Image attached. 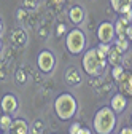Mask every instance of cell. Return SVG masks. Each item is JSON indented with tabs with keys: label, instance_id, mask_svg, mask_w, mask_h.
<instances>
[{
	"label": "cell",
	"instance_id": "cell-1",
	"mask_svg": "<svg viewBox=\"0 0 132 134\" xmlns=\"http://www.w3.org/2000/svg\"><path fill=\"white\" fill-rule=\"evenodd\" d=\"M116 126V113L111 107H102L94 115V132L111 134Z\"/></svg>",
	"mask_w": 132,
	"mask_h": 134
},
{
	"label": "cell",
	"instance_id": "cell-2",
	"mask_svg": "<svg viewBox=\"0 0 132 134\" xmlns=\"http://www.w3.org/2000/svg\"><path fill=\"white\" fill-rule=\"evenodd\" d=\"M76 109H78L76 99L70 93H62L54 100V112L57 115V118L62 121H67V120L73 118L75 113H76Z\"/></svg>",
	"mask_w": 132,
	"mask_h": 134
},
{
	"label": "cell",
	"instance_id": "cell-3",
	"mask_svg": "<svg viewBox=\"0 0 132 134\" xmlns=\"http://www.w3.org/2000/svg\"><path fill=\"white\" fill-rule=\"evenodd\" d=\"M107 65V59H100L97 54V49L91 48L83 54V69L91 77H99Z\"/></svg>",
	"mask_w": 132,
	"mask_h": 134
},
{
	"label": "cell",
	"instance_id": "cell-4",
	"mask_svg": "<svg viewBox=\"0 0 132 134\" xmlns=\"http://www.w3.org/2000/svg\"><path fill=\"white\" fill-rule=\"evenodd\" d=\"M86 46V35L81 29H72L69 30L65 37V48L70 54H81Z\"/></svg>",
	"mask_w": 132,
	"mask_h": 134
},
{
	"label": "cell",
	"instance_id": "cell-5",
	"mask_svg": "<svg viewBox=\"0 0 132 134\" xmlns=\"http://www.w3.org/2000/svg\"><path fill=\"white\" fill-rule=\"evenodd\" d=\"M54 64H56V59H54V54H53L51 51L43 49V51L38 53V56H37V65H38V69H40L43 74L53 72Z\"/></svg>",
	"mask_w": 132,
	"mask_h": 134
},
{
	"label": "cell",
	"instance_id": "cell-6",
	"mask_svg": "<svg viewBox=\"0 0 132 134\" xmlns=\"http://www.w3.org/2000/svg\"><path fill=\"white\" fill-rule=\"evenodd\" d=\"M115 35H116L115 34V24H111L108 21L102 23L97 29V38L100 43H111L115 40Z\"/></svg>",
	"mask_w": 132,
	"mask_h": 134
},
{
	"label": "cell",
	"instance_id": "cell-7",
	"mask_svg": "<svg viewBox=\"0 0 132 134\" xmlns=\"http://www.w3.org/2000/svg\"><path fill=\"white\" fill-rule=\"evenodd\" d=\"M19 107V102L16 99L14 94H5L0 100V109H2L3 113H14Z\"/></svg>",
	"mask_w": 132,
	"mask_h": 134
},
{
	"label": "cell",
	"instance_id": "cell-8",
	"mask_svg": "<svg viewBox=\"0 0 132 134\" xmlns=\"http://www.w3.org/2000/svg\"><path fill=\"white\" fill-rule=\"evenodd\" d=\"M110 107L115 110V113H123L126 110V107H127V97H126V94L116 93L111 97V100H110Z\"/></svg>",
	"mask_w": 132,
	"mask_h": 134
},
{
	"label": "cell",
	"instance_id": "cell-9",
	"mask_svg": "<svg viewBox=\"0 0 132 134\" xmlns=\"http://www.w3.org/2000/svg\"><path fill=\"white\" fill-rule=\"evenodd\" d=\"M29 123L26 121V120H22V118H16V120H13V123H11V132L13 134H29Z\"/></svg>",
	"mask_w": 132,
	"mask_h": 134
},
{
	"label": "cell",
	"instance_id": "cell-10",
	"mask_svg": "<svg viewBox=\"0 0 132 134\" xmlns=\"http://www.w3.org/2000/svg\"><path fill=\"white\" fill-rule=\"evenodd\" d=\"M110 3H111V8L118 14H124L132 8V0H110Z\"/></svg>",
	"mask_w": 132,
	"mask_h": 134
},
{
	"label": "cell",
	"instance_id": "cell-11",
	"mask_svg": "<svg viewBox=\"0 0 132 134\" xmlns=\"http://www.w3.org/2000/svg\"><path fill=\"white\" fill-rule=\"evenodd\" d=\"M69 18H70V21L73 24H81V23H83V19H85V11H83V8H81L80 5L72 7L70 11H69Z\"/></svg>",
	"mask_w": 132,
	"mask_h": 134
},
{
	"label": "cell",
	"instance_id": "cell-12",
	"mask_svg": "<svg viewBox=\"0 0 132 134\" xmlns=\"http://www.w3.org/2000/svg\"><path fill=\"white\" fill-rule=\"evenodd\" d=\"M127 26H129V23L124 19V16L119 14L116 24H115V34H116L118 37H126V29H127Z\"/></svg>",
	"mask_w": 132,
	"mask_h": 134
},
{
	"label": "cell",
	"instance_id": "cell-13",
	"mask_svg": "<svg viewBox=\"0 0 132 134\" xmlns=\"http://www.w3.org/2000/svg\"><path fill=\"white\" fill-rule=\"evenodd\" d=\"M121 51L116 48V46H113L111 49H110V53L107 54V61L111 64V65H119L121 64Z\"/></svg>",
	"mask_w": 132,
	"mask_h": 134
},
{
	"label": "cell",
	"instance_id": "cell-14",
	"mask_svg": "<svg viewBox=\"0 0 132 134\" xmlns=\"http://www.w3.org/2000/svg\"><path fill=\"white\" fill-rule=\"evenodd\" d=\"M119 88L123 94H132V75H124V78L119 81Z\"/></svg>",
	"mask_w": 132,
	"mask_h": 134
},
{
	"label": "cell",
	"instance_id": "cell-15",
	"mask_svg": "<svg viewBox=\"0 0 132 134\" xmlns=\"http://www.w3.org/2000/svg\"><path fill=\"white\" fill-rule=\"evenodd\" d=\"M124 75H126V72H124V67L119 64V65H113L111 67V77L115 78V81H121L123 78H124Z\"/></svg>",
	"mask_w": 132,
	"mask_h": 134
},
{
	"label": "cell",
	"instance_id": "cell-16",
	"mask_svg": "<svg viewBox=\"0 0 132 134\" xmlns=\"http://www.w3.org/2000/svg\"><path fill=\"white\" fill-rule=\"evenodd\" d=\"M11 123H13V118L10 116V113L0 115V128H2V131H10L11 129Z\"/></svg>",
	"mask_w": 132,
	"mask_h": 134
},
{
	"label": "cell",
	"instance_id": "cell-17",
	"mask_svg": "<svg viewBox=\"0 0 132 134\" xmlns=\"http://www.w3.org/2000/svg\"><path fill=\"white\" fill-rule=\"evenodd\" d=\"M115 46H116L121 53H126L127 49H129V40H127L126 37H118V40H116V43H115Z\"/></svg>",
	"mask_w": 132,
	"mask_h": 134
},
{
	"label": "cell",
	"instance_id": "cell-18",
	"mask_svg": "<svg viewBox=\"0 0 132 134\" xmlns=\"http://www.w3.org/2000/svg\"><path fill=\"white\" fill-rule=\"evenodd\" d=\"M97 49H99V51H102L104 54H108L110 49H111V46H108V43H100V45L97 46Z\"/></svg>",
	"mask_w": 132,
	"mask_h": 134
},
{
	"label": "cell",
	"instance_id": "cell-19",
	"mask_svg": "<svg viewBox=\"0 0 132 134\" xmlns=\"http://www.w3.org/2000/svg\"><path fill=\"white\" fill-rule=\"evenodd\" d=\"M80 128H81L80 123H72V126H70V129H69V134H78Z\"/></svg>",
	"mask_w": 132,
	"mask_h": 134
},
{
	"label": "cell",
	"instance_id": "cell-20",
	"mask_svg": "<svg viewBox=\"0 0 132 134\" xmlns=\"http://www.w3.org/2000/svg\"><path fill=\"white\" fill-rule=\"evenodd\" d=\"M126 38H127L129 42H132V24H129L127 29H126Z\"/></svg>",
	"mask_w": 132,
	"mask_h": 134
},
{
	"label": "cell",
	"instance_id": "cell-21",
	"mask_svg": "<svg viewBox=\"0 0 132 134\" xmlns=\"http://www.w3.org/2000/svg\"><path fill=\"white\" fill-rule=\"evenodd\" d=\"M121 16H124V19H126V21L130 24V21H132V8H130L129 11H126L124 14H121Z\"/></svg>",
	"mask_w": 132,
	"mask_h": 134
},
{
	"label": "cell",
	"instance_id": "cell-22",
	"mask_svg": "<svg viewBox=\"0 0 132 134\" xmlns=\"http://www.w3.org/2000/svg\"><path fill=\"white\" fill-rule=\"evenodd\" d=\"M56 34H57V35H64V34H65V24H59L57 29H56Z\"/></svg>",
	"mask_w": 132,
	"mask_h": 134
},
{
	"label": "cell",
	"instance_id": "cell-23",
	"mask_svg": "<svg viewBox=\"0 0 132 134\" xmlns=\"http://www.w3.org/2000/svg\"><path fill=\"white\" fill-rule=\"evenodd\" d=\"M119 134H132V126H126L119 131Z\"/></svg>",
	"mask_w": 132,
	"mask_h": 134
},
{
	"label": "cell",
	"instance_id": "cell-24",
	"mask_svg": "<svg viewBox=\"0 0 132 134\" xmlns=\"http://www.w3.org/2000/svg\"><path fill=\"white\" fill-rule=\"evenodd\" d=\"M78 134H92V132H91V129H88V128H80Z\"/></svg>",
	"mask_w": 132,
	"mask_h": 134
},
{
	"label": "cell",
	"instance_id": "cell-25",
	"mask_svg": "<svg viewBox=\"0 0 132 134\" xmlns=\"http://www.w3.org/2000/svg\"><path fill=\"white\" fill-rule=\"evenodd\" d=\"M2 29H3V23H2V19H0V32H2Z\"/></svg>",
	"mask_w": 132,
	"mask_h": 134
},
{
	"label": "cell",
	"instance_id": "cell-26",
	"mask_svg": "<svg viewBox=\"0 0 132 134\" xmlns=\"http://www.w3.org/2000/svg\"><path fill=\"white\" fill-rule=\"evenodd\" d=\"M2 48H3V45H2V40H0V51H2Z\"/></svg>",
	"mask_w": 132,
	"mask_h": 134
},
{
	"label": "cell",
	"instance_id": "cell-27",
	"mask_svg": "<svg viewBox=\"0 0 132 134\" xmlns=\"http://www.w3.org/2000/svg\"><path fill=\"white\" fill-rule=\"evenodd\" d=\"M2 134H10V132H8V131H3V132H2Z\"/></svg>",
	"mask_w": 132,
	"mask_h": 134
},
{
	"label": "cell",
	"instance_id": "cell-28",
	"mask_svg": "<svg viewBox=\"0 0 132 134\" xmlns=\"http://www.w3.org/2000/svg\"><path fill=\"white\" fill-rule=\"evenodd\" d=\"M2 132H3V131H2V128H0V134H2Z\"/></svg>",
	"mask_w": 132,
	"mask_h": 134
},
{
	"label": "cell",
	"instance_id": "cell-29",
	"mask_svg": "<svg viewBox=\"0 0 132 134\" xmlns=\"http://www.w3.org/2000/svg\"><path fill=\"white\" fill-rule=\"evenodd\" d=\"M130 125H132V116H130Z\"/></svg>",
	"mask_w": 132,
	"mask_h": 134
}]
</instances>
